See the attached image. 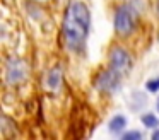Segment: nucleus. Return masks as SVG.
<instances>
[{
    "mask_svg": "<svg viewBox=\"0 0 159 140\" xmlns=\"http://www.w3.org/2000/svg\"><path fill=\"white\" fill-rule=\"evenodd\" d=\"M157 14H159V0H157Z\"/></svg>",
    "mask_w": 159,
    "mask_h": 140,
    "instance_id": "obj_12",
    "label": "nucleus"
},
{
    "mask_svg": "<svg viewBox=\"0 0 159 140\" xmlns=\"http://www.w3.org/2000/svg\"><path fill=\"white\" fill-rule=\"evenodd\" d=\"M130 65H132V60H130V55H128L127 50L123 48H113L110 53V68L113 72H116L118 75H125L128 70H130Z\"/></svg>",
    "mask_w": 159,
    "mask_h": 140,
    "instance_id": "obj_3",
    "label": "nucleus"
},
{
    "mask_svg": "<svg viewBox=\"0 0 159 140\" xmlns=\"http://www.w3.org/2000/svg\"><path fill=\"white\" fill-rule=\"evenodd\" d=\"M118 80H120V75L110 68V70L103 72L99 75V79L96 82V87L101 89V91H115L118 85Z\"/></svg>",
    "mask_w": 159,
    "mask_h": 140,
    "instance_id": "obj_5",
    "label": "nucleus"
},
{
    "mask_svg": "<svg viewBox=\"0 0 159 140\" xmlns=\"http://www.w3.org/2000/svg\"><path fill=\"white\" fill-rule=\"evenodd\" d=\"M157 109H159V101H157Z\"/></svg>",
    "mask_w": 159,
    "mask_h": 140,
    "instance_id": "obj_13",
    "label": "nucleus"
},
{
    "mask_svg": "<svg viewBox=\"0 0 159 140\" xmlns=\"http://www.w3.org/2000/svg\"><path fill=\"white\" fill-rule=\"evenodd\" d=\"M26 77V63L19 58H11L7 63V80L11 84L22 80Z\"/></svg>",
    "mask_w": 159,
    "mask_h": 140,
    "instance_id": "obj_4",
    "label": "nucleus"
},
{
    "mask_svg": "<svg viewBox=\"0 0 159 140\" xmlns=\"http://www.w3.org/2000/svg\"><path fill=\"white\" fill-rule=\"evenodd\" d=\"M135 27V14L128 5H121L116 9L115 14V29L120 36H128L134 33Z\"/></svg>",
    "mask_w": 159,
    "mask_h": 140,
    "instance_id": "obj_2",
    "label": "nucleus"
},
{
    "mask_svg": "<svg viewBox=\"0 0 159 140\" xmlns=\"http://www.w3.org/2000/svg\"><path fill=\"white\" fill-rule=\"evenodd\" d=\"M145 87H147V91H151V92H157L159 91V79H151V80H147Z\"/></svg>",
    "mask_w": 159,
    "mask_h": 140,
    "instance_id": "obj_9",
    "label": "nucleus"
},
{
    "mask_svg": "<svg viewBox=\"0 0 159 140\" xmlns=\"http://www.w3.org/2000/svg\"><path fill=\"white\" fill-rule=\"evenodd\" d=\"M60 82H62V74H60L58 68H53L52 72L48 74V79H46V85H48L50 89H58L60 87Z\"/></svg>",
    "mask_w": 159,
    "mask_h": 140,
    "instance_id": "obj_7",
    "label": "nucleus"
},
{
    "mask_svg": "<svg viewBox=\"0 0 159 140\" xmlns=\"http://www.w3.org/2000/svg\"><path fill=\"white\" fill-rule=\"evenodd\" d=\"M137 138H140V133L139 132H128L123 135V140H137Z\"/></svg>",
    "mask_w": 159,
    "mask_h": 140,
    "instance_id": "obj_10",
    "label": "nucleus"
},
{
    "mask_svg": "<svg viewBox=\"0 0 159 140\" xmlns=\"http://www.w3.org/2000/svg\"><path fill=\"white\" fill-rule=\"evenodd\" d=\"M125 126H127V118L121 115H116L113 116V118L110 120V123H108V128H110L111 133H120L125 130Z\"/></svg>",
    "mask_w": 159,
    "mask_h": 140,
    "instance_id": "obj_6",
    "label": "nucleus"
},
{
    "mask_svg": "<svg viewBox=\"0 0 159 140\" xmlns=\"http://www.w3.org/2000/svg\"><path fill=\"white\" fill-rule=\"evenodd\" d=\"M89 10L82 2H74L67 9L63 17V38L65 44L70 51H80L86 43L87 33H89Z\"/></svg>",
    "mask_w": 159,
    "mask_h": 140,
    "instance_id": "obj_1",
    "label": "nucleus"
},
{
    "mask_svg": "<svg viewBox=\"0 0 159 140\" xmlns=\"http://www.w3.org/2000/svg\"><path fill=\"white\" fill-rule=\"evenodd\" d=\"M142 123H144V126H147V128H156L159 120H157V116H154L152 113H145V115L142 116Z\"/></svg>",
    "mask_w": 159,
    "mask_h": 140,
    "instance_id": "obj_8",
    "label": "nucleus"
},
{
    "mask_svg": "<svg viewBox=\"0 0 159 140\" xmlns=\"http://www.w3.org/2000/svg\"><path fill=\"white\" fill-rule=\"evenodd\" d=\"M152 138H154V140H157V138H159V132H156L154 135H152Z\"/></svg>",
    "mask_w": 159,
    "mask_h": 140,
    "instance_id": "obj_11",
    "label": "nucleus"
}]
</instances>
